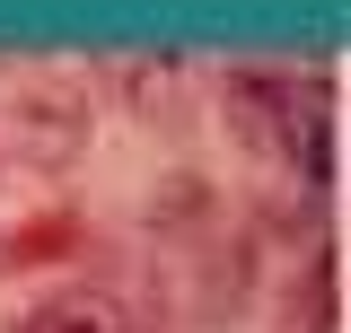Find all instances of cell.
Returning <instances> with one entry per match:
<instances>
[{
  "label": "cell",
  "instance_id": "6da1fadb",
  "mask_svg": "<svg viewBox=\"0 0 351 333\" xmlns=\"http://www.w3.org/2000/svg\"><path fill=\"white\" fill-rule=\"evenodd\" d=\"M237 132L281 149L299 175H325V158H334L325 149V97L307 79H237Z\"/></svg>",
  "mask_w": 351,
  "mask_h": 333
},
{
  "label": "cell",
  "instance_id": "7a4b0ae2",
  "mask_svg": "<svg viewBox=\"0 0 351 333\" xmlns=\"http://www.w3.org/2000/svg\"><path fill=\"white\" fill-rule=\"evenodd\" d=\"M9 333H141V325L106 290H62V298H44V307H27Z\"/></svg>",
  "mask_w": 351,
  "mask_h": 333
}]
</instances>
